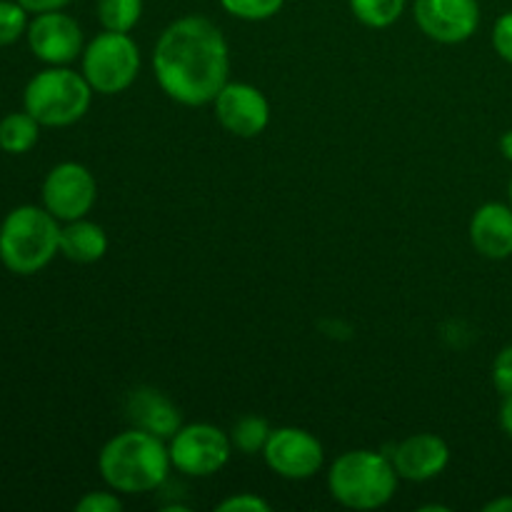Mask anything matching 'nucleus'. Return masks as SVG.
<instances>
[{
	"instance_id": "nucleus-8",
	"label": "nucleus",
	"mask_w": 512,
	"mask_h": 512,
	"mask_svg": "<svg viewBox=\"0 0 512 512\" xmlns=\"http://www.w3.org/2000/svg\"><path fill=\"white\" fill-rule=\"evenodd\" d=\"M263 458L278 478L310 480L323 468L325 450L310 430L285 425V428H273Z\"/></svg>"
},
{
	"instance_id": "nucleus-30",
	"label": "nucleus",
	"mask_w": 512,
	"mask_h": 512,
	"mask_svg": "<svg viewBox=\"0 0 512 512\" xmlns=\"http://www.w3.org/2000/svg\"><path fill=\"white\" fill-rule=\"evenodd\" d=\"M500 150H503L505 158H508L510 163H512V130H508V133H503V138H500Z\"/></svg>"
},
{
	"instance_id": "nucleus-11",
	"label": "nucleus",
	"mask_w": 512,
	"mask_h": 512,
	"mask_svg": "<svg viewBox=\"0 0 512 512\" xmlns=\"http://www.w3.org/2000/svg\"><path fill=\"white\" fill-rule=\"evenodd\" d=\"M215 118L235 138H258L270 123V103L250 83H225L213 100Z\"/></svg>"
},
{
	"instance_id": "nucleus-26",
	"label": "nucleus",
	"mask_w": 512,
	"mask_h": 512,
	"mask_svg": "<svg viewBox=\"0 0 512 512\" xmlns=\"http://www.w3.org/2000/svg\"><path fill=\"white\" fill-rule=\"evenodd\" d=\"M493 385L500 395H512V345L503 348L493 363Z\"/></svg>"
},
{
	"instance_id": "nucleus-19",
	"label": "nucleus",
	"mask_w": 512,
	"mask_h": 512,
	"mask_svg": "<svg viewBox=\"0 0 512 512\" xmlns=\"http://www.w3.org/2000/svg\"><path fill=\"white\" fill-rule=\"evenodd\" d=\"M348 5L358 23H363L365 28L383 30L398 23L408 0H348Z\"/></svg>"
},
{
	"instance_id": "nucleus-1",
	"label": "nucleus",
	"mask_w": 512,
	"mask_h": 512,
	"mask_svg": "<svg viewBox=\"0 0 512 512\" xmlns=\"http://www.w3.org/2000/svg\"><path fill=\"white\" fill-rule=\"evenodd\" d=\"M153 73L170 100L188 108L213 103L230 75V48L223 30L208 18L185 15L160 33Z\"/></svg>"
},
{
	"instance_id": "nucleus-4",
	"label": "nucleus",
	"mask_w": 512,
	"mask_h": 512,
	"mask_svg": "<svg viewBox=\"0 0 512 512\" xmlns=\"http://www.w3.org/2000/svg\"><path fill=\"white\" fill-rule=\"evenodd\" d=\"M60 220L38 205H20L0 225V260L15 275L40 273L60 253Z\"/></svg>"
},
{
	"instance_id": "nucleus-18",
	"label": "nucleus",
	"mask_w": 512,
	"mask_h": 512,
	"mask_svg": "<svg viewBox=\"0 0 512 512\" xmlns=\"http://www.w3.org/2000/svg\"><path fill=\"white\" fill-rule=\"evenodd\" d=\"M95 13L103 30L130 33L143 18V0H98Z\"/></svg>"
},
{
	"instance_id": "nucleus-21",
	"label": "nucleus",
	"mask_w": 512,
	"mask_h": 512,
	"mask_svg": "<svg viewBox=\"0 0 512 512\" xmlns=\"http://www.w3.org/2000/svg\"><path fill=\"white\" fill-rule=\"evenodd\" d=\"M228 15L238 20H248V23H260V20H270L283 10L285 0H218Z\"/></svg>"
},
{
	"instance_id": "nucleus-15",
	"label": "nucleus",
	"mask_w": 512,
	"mask_h": 512,
	"mask_svg": "<svg viewBox=\"0 0 512 512\" xmlns=\"http://www.w3.org/2000/svg\"><path fill=\"white\" fill-rule=\"evenodd\" d=\"M125 413H128L133 428L148 430V433L158 435L163 440H170L183 428L178 405L155 388L133 390L128 403H125Z\"/></svg>"
},
{
	"instance_id": "nucleus-29",
	"label": "nucleus",
	"mask_w": 512,
	"mask_h": 512,
	"mask_svg": "<svg viewBox=\"0 0 512 512\" xmlns=\"http://www.w3.org/2000/svg\"><path fill=\"white\" fill-rule=\"evenodd\" d=\"M483 510L485 512H512V495H503V498L490 500Z\"/></svg>"
},
{
	"instance_id": "nucleus-20",
	"label": "nucleus",
	"mask_w": 512,
	"mask_h": 512,
	"mask_svg": "<svg viewBox=\"0 0 512 512\" xmlns=\"http://www.w3.org/2000/svg\"><path fill=\"white\" fill-rule=\"evenodd\" d=\"M270 433H273V428H270V423L265 418H260V415H245V418H240L238 423L233 425V430H230V443H233V450H238V453L243 455H263L265 445H268L270 440Z\"/></svg>"
},
{
	"instance_id": "nucleus-2",
	"label": "nucleus",
	"mask_w": 512,
	"mask_h": 512,
	"mask_svg": "<svg viewBox=\"0 0 512 512\" xmlns=\"http://www.w3.org/2000/svg\"><path fill=\"white\" fill-rule=\"evenodd\" d=\"M170 468L173 460L165 440L140 428L113 435L98 455L100 478L110 490L123 495L163 488Z\"/></svg>"
},
{
	"instance_id": "nucleus-17",
	"label": "nucleus",
	"mask_w": 512,
	"mask_h": 512,
	"mask_svg": "<svg viewBox=\"0 0 512 512\" xmlns=\"http://www.w3.org/2000/svg\"><path fill=\"white\" fill-rule=\"evenodd\" d=\"M40 123L33 115L25 113H10L0 120V148L10 155H23L38 143Z\"/></svg>"
},
{
	"instance_id": "nucleus-16",
	"label": "nucleus",
	"mask_w": 512,
	"mask_h": 512,
	"mask_svg": "<svg viewBox=\"0 0 512 512\" xmlns=\"http://www.w3.org/2000/svg\"><path fill=\"white\" fill-rule=\"evenodd\" d=\"M108 253V235L93 220H70L60 228V255L80 265L98 263Z\"/></svg>"
},
{
	"instance_id": "nucleus-5",
	"label": "nucleus",
	"mask_w": 512,
	"mask_h": 512,
	"mask_svg": "<svg viewBox=\"0 0 512 512\" xmlns=\"http://www.w3.org/2000/svg\"><path fill=\"white\" fill-rule=\"evenodd\" d=\"M23 103L40 125L65 128L78 123L88 113L93 103V88L83 73H75L65 65H53L30 78V83L25 85Z\"/></svg>"
},
{
	"instance_id": "nucleus-7",
	"label": "nucleus",
	"mask_w": 512,
	"mask_h": 512,
	"mask_svg": "<svg viewBox=\"0 0 512 512\" xmlns=\"http://www.w3.org/2000/svg\"><path fill=\"white\" fill-rule=\"evenodd\" d=\"M168 450L178 473L188 478H210L228 465L233 443L218 425L190 423L168 440Z\"/></svg>"
},
{
	"instance_id": "nucleus-12",
	"label": "nucleus",
	"mask_w": 512,
	"mask_h": 512,
	"mask_svg": "<svg viewBox=\"0 0 512 512\" xmlns=\"http://www.w3.org/2000/svg\"><path fill=\"white\" fill-rule=\"evenodd\" d=\"M28 45L38 60L48 65H68L85 50L78 20L60 10L35 13L28 23Z\"/></svg>"
},
{
	"instance_id": "nucleus-24",
	"label": "nucleus",
	"mask_w": 512,
	"mask_h": 512,
	"mask_svg": "<svg viewBox=\"0 0 512 512\" xmlns=\"http://www.w3.org/2000/svg\"><path fill=\"white\" fill-rule=\"evenodd\" d=\"M220 512H270V503L255 493H238L218 503Z\"/></svg>"
},
{
	"instance_id": "nucleus-31",
	"label": "nucleus",
	"mask_w": 512,
	"mask_h": 512,
	"mask_svg": "<svg viewBox=\"0 0 512 512\" xmlns=\"http://www.w3.org/2000/svg\"><path fill=\"white\" fill-rule=\"evenodd\" d=\"M508 198H510V205H512V175H510V185H508Z\"/></svg>"
},
{
	"instance_id": "nucleus-23",
	"label": "nucleus",
	"mask_w": 512,
	"mask_h": 512,
	"mask_svg": "<svg viewBox=\"0 0 512 512\" xmlns=\"http://www.w3.org/2000/svg\"><path fill=\"white\" fill-rule=\"evenodd\" d=\"M493 48L505 63L512 65V10L500 15L493 25Z\"/></svg>"
},
{
	"instance_id": "nucleus-14",
	"label": "nucleus",
	"mask_w": 512,
	"mask_h": 512,
	"mask_svg": "<svg viewBox=\"0 0 512 512\" xmlns=\"http://www.w3.org/2000/svg\"><path fill=\"white\" fill-rule=\"evenodd\" d=\"M470 243L483 258L505 260L512 255V205L485 203L470 218Z\"/></svg>"
},
{
	"instance_id": "nucleus-3",
	"label": "nucleus",
	"mask_w": 512,
	"mask_h": 512,
	"mask_svg": "<svg viewBox=\"0 0 512 512\" xmlns=\"http://www.w3.org/2000/svg\"><path fill=\"white\" fill-rule=\"evenodd\" d=\"M393 460L375 450H348L328 470V490L348 510L385 508L398 493Z\"/></svg>"
},
{
	"instance_id": "nucleus-27",
	"label": "nucleus",
	"mask_w": 512,
	"mask_h": 512,
	"mask_svg": "<svg viewBox=\"0 0 512 512\" xmlns=\"http://www.w3.org/2000/svg\"><path fill=\"white\" fill-rule=\"evenodd\" d=\"M28 13H48V10H63L73 0H18Z\"/></svg>"
},
{
	"instance_id": "nucleus-10",
	"label": "nucleus",
	"mask_w": 512,
	"mask_h": 512,
	"mask_svg": "<svg viewBox=\"0 0 512 512\" xmlns=\"http://www.w3.org/2000/svg\"><path fill=\"white\" fill-rule=\"evenodd\" d=\"M413 18L430 40L443 45L465 43L480 25L478 0H415Z\"/></svg>"
},
{
	"instance_id": "nucleus-9",
	"label": "nucleus",
	"mask_w": 512,
	"mask_h": 512,
	"mask_svg": "<svg viewBox=\"0 0 512 512\" xmlns=\"http://www.w3.org/2000/svg\"><path fill=\"white\" fill-rule=\"evenodd\" d=\"M98 200V183L93 173L80 163H60L48 173L43 183V205L55 218L70 220L85 218Z\"/></svg>"
},
{
	"instance_id": "nucleus-6",
	"label": "nucleus",
	"mask_w": 512,
	"mask_h": 512,
	"mask_svg": "<svg viewBox=\"0 0 512 512\" xmlns=\"http://www.w3.org/2000/svg\"><path fill=\"white\" fill-rule=\"evenodd\" d=\"M80 58H83L80 73L85 75L93 93L100 95L125 93L140 73V48L130 33L103 30L85 45Z\"/></svg>"
},
{
	"instance_id": "nucleus-22",
	"label": "nucleus",
	"mask_w": 512,
	"mask_h": 512,
	"mask_svg": "<svg viewBox=\"0 0 512 512\" xmlns=\"http://www.w3.org/2000/svg\"><path fill=\"white\" fill-rule=\"evenodd\" d=\"M28 33V10L18 0H0V45H10Z\"/></svg>"
},
{
	"instance_id": "nucleus-28",
	"label": "nucleus",
	"mask_w": 512,
	"mask_h": 512,
	"mask_svg": "<svg viewBox=\"0 0 512 512\" xmlns=\"http://www.w3.org/2000/svg\"><path fill=\"white\" fill-rule=\"evenodd\" d=\"M500 425H503L505 433L512 438V395H505L503 408H500Z\"/></svg>"
},
{
	"instance_id": "nucleus-13",
	"label": "nucleus",
	"mask_w": 512,
	"mask_h": 512,
	"mask_svg": "<svg viewBox=\"0 0 512 512\" xmlns=\"http://www.w3.org/2000/svg\"><path fill=\"white\" fill-rule=\"evenodd\" d=\"M388 455L398 478L410 480V483H428V480L443 475L450 463L448 443L433 433L410 435V438L400 440L393 453Z\"/></svg>"
},
{
	"instance_id": "nucleus-25",
	"label": "nucleus",
	"mask_w": 512,
	"mask_h": 512,
	"mask_svg": "<svg viewBox=\"0 0 512 512\" xmlns=\"http://www.w3.org/2000/svg\"><path fill=\"white\" fill-rule=\"evenodd\" d=\"M75 510L78 512H120L123 510V500L115 495V490H110V493H88L85 498L78 500Z\"/></svg>"
}]
</instances>
